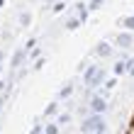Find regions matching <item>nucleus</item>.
Here are the masks:
<instances>
[{
	"instance_id": "obj_1",
	"label": "nucleus",
	"mask_w": 134,
	"mask_h": 134,
	"mask_svg": "<svg viewBox=\"0 0 134 134\" xmlns=\"http://www.w3.org/2000/svg\"><path fill=\"white\" fill-rule=\"evenodd\" d=\"M83 132H93V134L105 132V122H102V117H100V115H93V117H88V120L83 122Z\"/></svg>"
},
{
	"instance_id": "obj_5",
	"label": "nucleus",
	"mask_w": 134,
	"mask_h": 134,
	"mask_svg": "<svg viewBox=\"0 0 134 134\" xmlns=\"http://www.w3.org/2000/svg\"><path fill=\"white\" fill-rule=\"evenodd\" d=\"M98 46H100V49H98V54H100V56H105V54L110 51V49H107V44H105V42H102V44H98Z\"/></svg>"
},
{
	"instance_id": "obj_4",
	"label": "nucleus",
	"mask_w": 134,
	"mask_h": 134,
	"mask_svg": "<svg viewBox=\"0 0 134 134\" xmlns=\"http://www.w3.org/2000/svg\"><path fill=\"white\" fill-rule=\"evenodd\" d=\"M117 44H120V46H129L132 44V37L129 34H120V37H117Z\"/></svg>"
},
{
	"instance_id": "obj_9",
	"label": "nucleus",
	"mask_w": 134,
	"mask_h": 134,
	"mask_svg": "<svg viewBox=\"0 0 134 134\" xmlns=\"http://www.w3.org/2000/svg\"><path fill=\"white\" fill-rule=\"evenodd\" d=\"M56 129H59L56 124H49V127H46V134H56Z\"/></svg>"
},
{
	"instance_id": "obj_10",
	"label": "nucleus",
	"mask_w": 134,
	"mask_h": 134,
	"mask_svg": "<svg viewBox=\"0 0 134 134\" xmlns=\"http://www.w3.org/2000/svg\"><path fill=\"white\" fill-rule=\"evenodd\" d=\"M78 22H81V20H68V29H76Z\"/></svg>"
},
{
	"instance_id": "obj_3",
	"label": "nucleus",
	"mask_w": 134,
	"mask_h": 134,
	"mask_svg": "<svg viewBox=\"0 0 134 134\" xmlns=\"http://www.w3.org/2000/svg\"><path fill=\"white\" fill-rule=\"evenodd\" d=\"M105 107H107V105H105V100H102V98H93V100H90V110H93L95 115H100Z\"/></svg>"
},
{
	"instance_id": "obj_6",
	"label": "nucleus",
	"mask_w": 134,
	"mask_h": 134,
	"mask_svg": "<svg viewBox=\"0 0 134 134\" xmlns=\"http://www.w3.org/2000/svg\"><path fill=\"white\" fill-rule=\"evenodd\" d=\"M124 27H127V29H134V17H127V20H124Z\"/></svg>"
},
{
	"instance_id": "obj_7",
	"label": "nucleus",
	"mask_w": 134,
	"mask_h": 134,
	"mask_svg": "<svg viewBox=\"0 0 134 134\" xmlns=\"http://www.w3.org/2000/svg\"><path fill=\"white\" fill-rule=\"evenodd\" d=\"M46 115H56V102H51V105L46 107Z\"/></svg>"
},
{
	"instance_id": "obj_11",
	"label": "nucleus",
	"mask_w": 134,
	"mask_h": 134,
	"mask_svg": "<svg viewBox=\"0 0 134 134\" xmlns=\"http://www.w3.org/2000/svg\"><path fill=\"white\" fill-rule=\"evenodd\" d=\"M127 73H129V76H134V61H132V64L127 66Z\"/></svg>"
},
{
	"instance_id": "obj_8",
	"label": "nucleus",
	"mask_w": 134,
	"mask_h": 134,
	"mask_svg": "<svg viewBox=\"0 0 134 134\" xmlns=\"http://www.w3.org/2000/svg\"><path fill=\"white\" fill-rule=\"evenodd\" d=\"M100 5H102V0H93V3H90V10H98Z\"/></svg>"
},
{
	"instance_id": "obj_2",
	"label": "nucleus",
	"mask_w": 134,
	"mask_h": 134,
	"mask_svg": "<svg viewBox=\"0 0 134 134\" xmlns=\"http://www.w3.org/2000/svg\"><path fill=\"white\" fill-rule=\"evenodd\" d=\"M100 81H102V71L98 66H90L88 73H85V83H88L90 88H95V85H100Z\"/></svg>"
},
{
	"instance_id": "obj_12",
	"label": "nucleus",
	"mask_w": 134,
	"mask_h": 134,
	"mask_svg": "<svg viewBox=\"0 0 134 134\" xmlns=\"http://www.w3.org/2000/svg\"><path fill=\"white\" fill-rule=\"evenodd\" d=\"M39 132H42V127H34L32 132H29V134H39Z\"/></svg>"
}]
</instances>
